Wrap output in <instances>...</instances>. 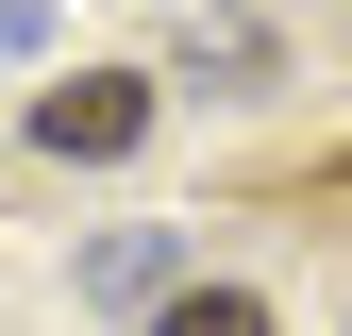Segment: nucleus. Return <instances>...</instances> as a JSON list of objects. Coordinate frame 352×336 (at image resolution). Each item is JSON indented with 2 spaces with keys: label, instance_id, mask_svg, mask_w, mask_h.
I'll use <instances>...</instances> for the list:
<instances>
[{
  "label": "nucleus",
  "instance_id": "nucleus-1",
  "mask_svg": "<svg viewBox=\"0 0 352 336\" xmlns=\"http://www.w3.org/2000/svg\"><path fill=\"white\" fill-rule=\"evenodd\" d=\"M135 135H151V67H67L34 101V151H67V168H118Z\"/></svg>",
  "mask_w": 352,
  "mask_h": 336
},
{
  "label": "nucleus",
  "instance_id": "nucleus-2",
  "mask_svg": "<svg viewBox=\"0 0 352 336\" xmlns=\"http://www.w3.org/2000/svg\"><path fill=\"white\" fill-rule=\"evenodd\" d=\"M84 303H185V252H168V235H101V252H84Z\"/></svg>",
  "mask_w": 352,
  "mask_h": 336
},
{
  "label": "nucleus",
  "instance_id": "nucleus-3",
  "mask_svg": "<svg viewBox=\"0 0 352 336\" xmlns=\"http://www.w3.org/2000/svg\"><path fill=\"white\" fill-rule=\"evenodd\" d=\"M185 84H269V34L252 17H185Z\"/></svg>",
  "mask_w": 352,
  "mask_h": 336
},
{
  "label": "nucleus",
  "instance_id": "nucleus-4",
  "mask_svg": "<svg viewBox=\"0 0 352 336\" xmlns=\"http://www.w3.org/2000/svg\"><path fill=\"white\" fill-rule=\"evenodd\" d=\"M151 336H269V303H252V286H185Z\"/></svg>",
  "mask_w": 352,
  "mask_h": 336
},
{
  "label": "nucleus",
  "instance_id": "nucleus-5",
  "mask_svg": "<svg viewBox=\"0 0 352 336\" xmlns=\"http://www.w3.org/2000/svg\"><path fill=\"white\" fill-rule=\"evenodd\" d=\"M17 51H34V0H0V67H17Z\"/></svg>",
  "mask_w": 352,
  "mask_h": 336
}]
</instances>
